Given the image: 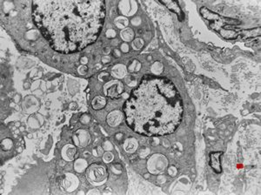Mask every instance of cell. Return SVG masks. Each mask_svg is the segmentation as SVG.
<instances>
[{"label":"cell","mask_w":261,"mask_h":195,"mask_svg":"<svg viewBox=\"0 0 261 195\" xmlns=\"http://www.w3.org/2000/svg\"><path fill=\"white\" fill-rule=\"evenodd\" d=\"M34 23L52 49L61 53L81 51L98 38L105 17L103 1H35Z\"/></svg>","instance_id":"cell-1"},{"label":"cell","mask_w":261,"mask_h":195,"mask_svg":"<svg viewBox=\"0 0 261 195\" xmlns=\"http://www.w3.org/2000/svg\"><path fill=\"white\" fill-rule=\"evenodd\" d=\"M180 92L166 77L146 76L124 105L126 123L146 136L173 134L183 117Z\"/></svg>","instance_id":"cell-2"},{"label":"cell","mask_w":261,"mask_h":195,"mask_svg":"<svg viewBox=\"0 0 261 195\" xmlns=\"http://www.w3.org/2000/svg\"><path fill=\"white\" fill-rule=\"evenodd\" d=\"M200 13L204 18H206L209 22L210 27L218 32L228 26L231 25L236 26L238 24H241V21L230 17H223L220 14L215 13L214 11L207 9V7H202L200 9Z\"/></svg>","instance_id":"cell-3"},{"label":"cell","mask_w":261,"mask_h":195,"mask_svg":"<svg viewBox=\"0 0 261 195\" xmlns=\"http://www.w3.org/2000/svg\"><path fill=\"white\" fill-rule=\"evenodd\" d=\"M87 178L92 183L101 182L107 177V170L105 166L99 164L92 165L86 171Z\"/></svg>","instance_id":"cell-4"},{"label":"cell","mask_w":261,"mask_h":195,"mask_svg":"<svg viewBox=\"0 0 261 195\" xmlns=\"http://www.w3.org/2000/svg\"><path fill=\"white\" fill-rule=\"evenodd\" d=\"M223 155L222 152H215L211 153L210 154V166L214 169V172L217 174H221L222 172V166H221V157Z\"/></svg>","instance_id":"cell-5"},{"label":"cell","mask_w":261,"mask_h":195,"mask_svg":"<svg viewBox=\"0 0 261 195\" xmlns=\"http://www.w3.org/2000/svg\"><path fill=\"white\" fill-rule=\"evenodd\" d=\"M161 3H164L165 5L168 7L170 10H173V12L178 14L179 17L183 16V12H182V10L180 9L179 3H178V2H176V1H166V2H165V1H161Z\"/></svg>","instance_id":"cell-6"},{"label":"cell","mask_w":261,"mask_h":195,"mask_svg":"<svg viewBox=\"0 0 261 195\" xmlns=\"http://www.w3.org/2000/svg\"><path fill=\"white\" fill-rule=\"evenodd\" d=\"M105 103H106V100L104 98L97 97L92 101V107L96 110L102 109L105 106Z\"/></svg>","instance_id":"cell-7"}]
</instances>
